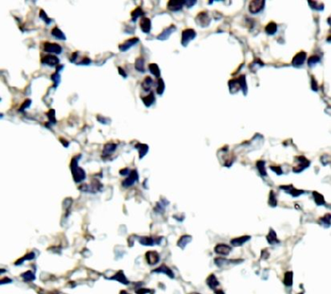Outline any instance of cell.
<instances>
[{"instance_id": "14", "label": "cell", "mask_w": 331, "mask_h": 294, "mask_svg": "<svg viewBox=\"0 0 331 294\" xmlns=\"http://www.w3.org/2000/svg\"><path fill=\"white\" fill-rule=\"evenodd\" d=\"M176 31V27H175L174 25H171V26H170L169 27H167L166 30H164V31H163L160 35L157 36V39H159V40H161V41L167 40V39L170 37V35L173 31Z\"/></svg>"}, {"instance_id": "8", "label": "cell", "mask_w": 331, "mask_h": 294, "mask_svg": "<svg viewBox=\"0 0 331 294\" xmlns=\"http://www.w3.org/2000/svg\"><path fill=\"white\" fill-rule=\"evenodd\" d=\"M265 6V1H251L249 5V10L251 13H257L263 10Z\"/></svg>"}, {"instance_id": "32", "label": "cell", "mask_w": 331, "mask_h": 294, "mask_svg": "<svg viewBox=\"0 0 331 294\" xmlns=\"http://www.w3.org/2000/svg\"><path fill=\"white\" fill-rule=\"evenodd\" d=\"M313 196H314V198H315L316 203L318 204V205H324V204H325V199H324V197H323V196H322L320 193H318V192H313Z\"/></svg>"}, {"instance_id": "30", "label": "cell", "mask_w": 331, "mask_h": 294, "mask_svg": "<svg viewBox=\"0 0 331 294\" xmlns=\"http://www.w3.org/2000/svg\"><path fill=\"white\" fill-rule=\"evenodd\" d=\"M267 239H268L269 243L272 244V245H273V244H275V243H279L278 239H276V234L274 233L273 230H271V231H270V234H269V235L267 236Z\"/></svg>"}, {"instance_id": "11", "label": "cell", "mask_w": 331, "mask_h": 294, "mask_svg": "<svg viewBox=\"0 0 331 294\" xmlns=\"http://www.w3.org/2000/svg\"><path fill=\"white\" fill-rule=\"evenodd\" d=\"M184 5H185V1H180V0L170 1L168 3V9L171 11H179L182 10Z\"/></svg>"}, {"instance_id": "21", "label": "cell", "mask_w": 331, "mask_h": 294, "mask_svg": "<svg viewBox=\"0 0 331 294\" xmlns=\"http://www.w3.org/2000/svg\"><path fill=\"white\" fill-rule=\"evenodd\" d=\"M206 283H207V285H208L212 289H215V288L219 285V282L217 280V278H216V276H215L214 274H211V275L207 278V280H206Z\"/></svg>"}, {"instance_id": "40", "label": "cell", "mask_w": 331, "mask_h": 294, "mask_svg": "<svg viewBox=\"0 0 331 294\" xmlns=\"http://www.w3.org/2000/svg\"><path fill=\"white\" fill-rule=\"evenodd\" d=\"M40 17L42 18V19L46 22V24H47V25H49V24L52 22V20H51L50 18H48V17H47V13H46V12H45V10H40Z\"/></svg>"}, {"instance_id": "16", "label": "cell", "mask_w": 331, "mask_h": 294, "mask_svg": "<svg viewBox=\"0 0 331 294\" xmlns=\"http://www.w3.org/2000/svg\"><path fill=\"white\" fill-rule=\"evenodd\" d=\"M51 34H52V36H54L55 38L58 39V40H63V41L66 40L65 35L63 34V32L59 29L58 27H55L54 29L51 31Z\"/></svg>"}, {"instance_id": "5", "label": "cell", "mask_w": 331, "mask_h": 294, "mask_svg": "<svg viewBox=\"0 0 331 294\" xmlns=\"http://www.w3.org/2000/svg\"><path fill=\"white\" fill-rule=\"evenodd\" d=\"M296 159L299 162H297V165L295 167H293V171H295V172H300L302 170H304L305 169H307V167L309 166V165H310V162L304 156L296 157Z\"/></svg>"}, {"instance_id": "51", "label": "cell", "mask_w": 331, "mask_h": 294, "mask_svg": "<svg viewBox=\"0 0 331 294\" xmlns=\"http://www.w3.org/2000/svg\"><path fill=\"white\" fill-rule=\"evenodd\" d=\"M119 173H120L121 175H127V174H129V173H130V169H122V170H120V171H119Z\"/></svg>"}, {"instance_id": "25", "label": "cell", "mask_w": 331, "mask_h": 294, "mask_svg": "<svg viewBox=\"0 0 331 294\" xmlns=\"http://www.w3.org/2000/svg\"><path fill=\"white\" fill-rule=\"evenodd\" d=\"M136 149L139 150V158L140 159H142L147 154V152L149 150V147L145 144H138L136 146Z\"/></svg>"}, {"instance_id": "45", "label": "cell", "mask_w": 331, "mask_h": 294, "mask_svg": "<svg viewBox=\"0 0 331 294\" xmlns=\"http://www.w3.org/2000/svg\"><path fill=\"white\" fill-rule=\"evenodd\" d=\"M270 205L272 207L276 206V199H275V196H274L273 192H271V194H270Z\"/></svg>"}, {"instance_id": "20", "label": "cell", "mask_w": 331, "mask_h": 294, "mask_svg": "<svg viewBox=\"0 0 331 294\" xmlns=\"http://www.w3.org/2000/svg\"><path fill=\"white\" fill-rule=\"evenodd\" d=\"M111 279H114V280H116V281L122 283L123 285H128L129 284V281L127 280L126 276L123 274V272H118L114 277H112Z\"/></svg>"}, {"instance_id": "23", "label": "cell", "mask_w": 331, "mask_h": 294, "mask_svg": "<svg viewBox=\"0 0 331 294\" xmlns=\"http://www.w3.org/2000/svg\"><path fill=\"white\" fill-rule=\"evenodd\" d=\"M142 100H143L144 104H145L147 107H149L150 105H153V102L155 101V97H154L153 94L150 92V94H149L148 96L142 97Z\"/></svg>"}, {"instance_id": "28", "label": "cell", "mask_w": 331, "mask_h": 294, "mask_svg": "<svg viewBox=\"0 0 331 294\" xmlns=\"http://www.w3.org/2000/svg\"><path fill=\"white\" fill-rule=\"evenodd\" d=\"M149 69L151 72V74H153L156 78L160 77V68L158 67V65L156 63H150L149 65Z\"/></svg>"}, {"instance_id": "37", "label": "cell", "mask_w": 331, "mask_h": 294, "mask_svg": "<svg viewBox=\"0 0 331 294\" xmlns=\"http://www.w3.org/2000/svg\"><path fill=\"white\" fill-rule=\"evenodd\" d=\"M60 79H61L60 74H59V72H57V71L51 76V80L55 82V83H54V88H56V87L58 86V84L60 83V80H61Z\"/></svg>"}, {"instance_id": "2", "label": "cell", "mask_w": 331, "mask_h": 294, "mask_svg": "<svg viewBox=\"0 0 331 294\" xmlns=\"http://www.w3.org/2000/svg\"><path fill=\"white\" fill-rule=\"evenodd\" d=\"M195 21L200 27H206L209 26V24L211 22V19L209 17L208 12L204 10V11H202V12L199 13V14L197 15V17H196V19H195Z\"/></svg>"}, {"instance_id": "12", "label": "cell", "mask_w": 331, "mask_h": 294, "mask_svg": "<svg viewBox=\"0 0 331 294\" xmlns=\"http://www.w3.org/2000/svg\"><path fill=\"white\" fill-rule=\"evenodd\" d=\"M215 251L219 255H228L230 254V251L232 250V248L228 245L225 244H219L215 247Z\"/></svg>"}, {"instance_id": "31", "label": "cell", "mask_w": 331, "mask_h": 294, "mask_svg": "<svg viewBox=\"0 0 331 294\" xmlns=\"http://www.w3.org/2000/svg\"><path fill=\"white\" fill-rule=\"evenodd\" d=\"M116 145L113 144V143H108L104 146V153L106 154H111L112 152H114L116 149Z\"/></svg>"}, {"instance_id": "13", "label": "cell", "mask_w": 331, "mask_h": 294, "mask_svg": "<svg viewBox=\"0 0 331 294\" xmlns=\"http://www.w3.org/2000/svg\"><path fill=\"white\" fill-rule=\"evenodd\" d=\"M146 259L149 265H155L159 261V255L156 251H148L146 254Z\"/></svg>"}, {"instance_id": "19", "label": "cell", "mask_w": 331, "mask_h": 294, "mask_svg": "<svg viewBox=\"0 0 331 294\" xmlns=\"http://www.w3.org/2000/svg\"><path fill=\"white\" fill-rule=\"evenodd\" d=\"M153 84V79H151L150 77H146L145 80H144V81L142 82V88H143L144 91L149 92V91H150Z\"/></svg>"}, {"instance_id": "36", "label": "cell", "mask_w": 331, "mask_h": 294, "mask_svg": "<svg viewBox=\"0 0 331 294\" xmlns=\"http://www.w3.org/2000/svg\"><path fill=\"white\" fill-rule=\"evenodd\" d=\"M140 243L145 246H151L153 244V239L151 237H141L139 239Z\"/></svg>"}, {"instance_id": "42", "label": "cell", "mask_w": 331, "mask_h": 294, "mask_svg": "<svg viewBox=\"0 0 331 294\" xmlns=\"http://www.w3.org/2000/svg\"><path fill=\"white\" fill-rule=\"evenodd\" d=\"M319 62H320V57H318V56H311V57L309 59L308 63H309V66H313Z\"/></svg>"}, {"instance_id": "41", "label": "cell", "mask_w": 331, "mask_h": 294, "mask_svg": "<svg viewBox=\"0 0 331 294\" xmlns=\"http://www.w3.org/2000/svg\"><path fill=\"white\" fill-rule=\"evenodd\" d=\"M22 277L26 280V281H31V280H34L35 279V276L34 274L31 272H27L25 273L22 274Z\"/></svg>"}, {"instance_id": "39", "label": "cell", "mask_w": 331, "mask_h": 294, "mask_svg": "<svg viewBox=\"0 0 331 294\" xmlns=\"http://www.w3.org/2000/svg\"><path fill=\"white\" fill-rule=\"evenodd\" d=\"M165 91V83H164V80L162 79H159L158 80V85H157V93L158 95H162Z\"/></svg>"}, {"instance_id": "52", "label": "cell", "mask_w": 331, "mask_h": 294, "mask_svg": "<svg viewBox=\"0 0 331 294\" xmlns=\"http://www.w3.org/2000/svg\"><path fill=\"white\" fill-rule=\"evenodd\" d=\"M312 89L314 90V91H317V89H318V85H316L315 84V80H314V79H312Z\"/></svg>"}, {"instance_id": "6", "label": "cell", "mask_w": 331, "mask_h": 294, "mask_svg": "<svg viewBox=\"0 0 331 294\" xmlns=\"http://www.w3.org/2000/svg\"><path fill=\"white\" fill-rule=\"evenodd\" d=\"M41 63L45 65H48V66H56L57 64H59L60 60L58 57H56V56H54V55H47L42 58Z\"/></svg>"}, {"instance_id": "34", "label": "cell", "mask_w": 331, "mask_h": 294, "mask_svg": "<svg viewBox=\"0 0 331 294\" xmlns=\"http://www.w3.org/2000/svg\"><path fill=\"white\" fill-rule=\"evenodd\" d=\"M144 14L143 10H141V8H137L135 9L133 12H132V19L133 21H136V19L138 18L139 16H142Z\"/></svg>"}, {"instance_id": "35", "label": "cell", "mask_w": 331, "mask_h": 294, "mask_svg": "<svg viewBox=\"0 0 331 294\" xmlns=\"http://www.w3.org/2000/svg\"><path fill=\"white\" fill-rule=\"evenodd\" d=\"M292 279H293V276H292V272H288L285 274V280H284V283L286 286H292Z\"/></svg>"}, {"instance_id": "22", "label": "cell", "mask_w": 331, "mask_h": 294, "mask_svg": "<svg viewBox=\"0 0 331 294\" xmlns=\"http://www.w3.org/2000/svg\"><path fill=\"white\" fill-rule=\"evenodd\" d=\"M229 88H230V92L233 94V93H237L239 88H240V85H239V82L238 80H232L229 81Z\"/></svg>"}, {"instance_id": "3", "label": "cell", "mask_w": 331, "mask_h": 294, "mask_svg": "<svg viewBox=\"0 0 331 294\" xmlns=\"http://www.w3.org/2000/svg\"><path fill=\"white\" fill-rule=\"evenodd\" d=\"M196 37V31L192 29H186L182 32V45L186 47L190 42Z\"/></svg>"}, {"instance_id": "38", "label": "cell", "mask_w": 331, "mask_h": 294, "mask_svg": "<svg viewBox=\"0 0 331 294\" xmlns=\"http://www.w3.org/2000/svg\"><path fill=\"white\" fill-rule=\"evenodd\" d=\"M238 80H239V82L240 88H242V89L244 90V94H246V93H247V84H246V80H245V76H244V75L240 76Z\"/></svg>"}, {"instance_id": "1", "label": "cell", "mask_w": 331, "mask_h": 294, "mask_svg": "<svg viewBox=\"0 0 331 294\" xmlns=\"http://www.w3.org/2000/svg\"><path fill=\"white\" fill-rule=\"evenodd\" d=\"M80 158V155L77 156V157H74L72 159V162H71V171H72V175H73V179L74 181L76 182V183H80V182L84 181L86 177L85 175V172L84 170L80 169V167L78 165V160Z\"/></svg>"}, {"instance_id": "47", "label": "cell", "mask_w": 331, "mask_h": 294, "mask_svg": "<svg viewBox=\"0 0 331 294\" xmlns=\"http://www.w3.org/2000/svg\"><path fill=\"white\" fill-rule=\"evenodd\" d=\"M271 169L273 170L274 172H276L278 175H281V174H282L281 167H279V166H271Z\"/></svg>"}, {"instance_id": "46", "label": "cell", "mask_w": 331, "mask_h": 294, "mask_svg": "<svg viewBox=\"0 0 331 294\" xmlns=\"http://www.w3.org/2000/svg\"><path fill=\"white\" fill-rule=\"evenodd\" d=\"M33 258H34V254H33V253L27 254L25 257H23L22 259H20V260H19V262H16V265H19L20 263H23V262H24V260H26V259H33Z\"/></svg>"}, {"instance_id": "4", "label": "cell", "mask_w": 331, "mask_h": 294, "mask_svg": "<svg viewBox=\"0 0 331 294\" xmlns=\"http://www.w3.org/2000/svg\"><path fill=\"white\" fill-rule=\"evenodd\" d=\"M44 50L46 52L54 53V54H61L63 52V48L60 45L55 43H49V42H46L44 44Z\"/></svg>"}, {"instance_id": "15", "label": "cell", "mask_w": 331, "mask_h": 294, "mask_svg": "<svg viewBox=\"0 0 331 294\" xmlns=\"http://www.w3.org/2000/svg\"><path fill=\"white\" fill-rule=\"evenodd\" d=\"M140 27H141V31L145 33H149L150 30H151V22L149 18H142L141 21H140Z\"/></svg>"}, {"instance_id": "9", "label": "cell", "mask_w": 331, "mask_h": 294, "mask_svg": "<svg viewBox=\"0 0 331 294\" xmlns=\"http://www.w3.org/2000/svg\"><path fill=\"white\" fill-rule=\"evenodd\" d=\"M306 57H307V53L304 52V51H301V52L297 53L295 55V57L293 58V60H292L293 66H296V67L301 66L303 63H304V62L306 60Z\"/></svg>"}, {"instance_id": "33", "label": "cell", "mask_w": 331, "mask_h": 294, "mask_svg": "<svg viewBox=\"0 0 331 294\" xmlns=\"http://www.w3.org/2000/svg\"><path fill=\"white\" fill-rule=\"evenodd\" d=\"M256 166H257V169H258L261 176H266L267 175V172H266V169H265V162L258 161L256 163Z\"/></svg>"}, {"instance_id": "10", "label": "cell", "mask_w": 331, "mask_h": 294, "mask_svg": "<svg viewBox=\"0 0 331 294\" xmlns=\"http://www.w3.org/2000/svg\"><path fill=\"white\" fill-rule=\"evenodd\" d=\"M138 41H139L138 38H132V39L126 41L125 43H123L122 45H120L119 46V50L120 51H127L132 47H133L134 45H136L137 43H138Z\"/></svg>"}, {"instance_id": "44", "label": "cell", "mask_w": 331, "mask_h": 294, "mask_svg": "<svg viewBox=\"0 0 331 294\" xmlns=\"http://www.w3.org/2000/svg\"><path fill=\"white\" fill-rule=\"evenodd\" d=\"M325 222H326V225H327V227L330 225V215L329 214H327L326 216H325L324 218H322L321 219H320V223H321V224H323L324 225V223Z\"/></svg>"}, {"instance_id": "29", "label": "cell", "mask_w": 331, "mask_h": 294, "mask_svg": "<svg viewBox=\"0 0 331 294\" xmlns=\"http://www.w3.org/2000/svg\"><path fill=\"white\" fill-rule=\"evenodd\" d=\"M190 241H191V236L190 235H184V236L181 237L180 240L178 241V246L181 247V248H185L186 246V244L188 242H190Z\"/></svg>"}, {"instance_id": "7", "label": "cell", "mask_w": 331, "mask_h": 294, "mask_svg": "<svg viewBox=\"0 0 331 294\" xmlns=\"http://www.w3.org/2000/svg\"><path fill=\"white\" fill-rule=\"evenodd\" d=\"M137 181H138V174H137L136 170H133V171L130 173L129 177H128L125 181H123L122 186H123L124 187H130V186H132L134 183H136Z\"/></svg>"}, {"instance_id": "43", "label": "cell", "mask_w": 331, "mask_h": 294, "mask_svg": "<svg viewBox=\"0 0 331 294\" xmlns=\"http://www.w3.org/2000/svg\"><path fill=\"white\" fill-rule=\"evenodd\" d=\"M47 116L49 118V121L51 123H56V119H55V111L54 110H50L47 113Z\"/></svg>"}, {"instance_id": "50", "label": "cell", "mask_w": 331, "mask_h": 294, "mask_svg": "<svg viewBox=\"0 0 331 294\" xmlns=\"http://www.w3.org/2000/svg\"><path fill=\"white\" fill-rule=\"evenodd\" d=\"M118 72H119L120 75L123 76V78H126V77H127V74L125 73V71H124V70H123L121 67H118Z\"/></svg>"}, {"instance_id": "49", "label": "cell", "mask_w": 331, "mask_h": 294, "mask_svg": "<svg viewBox=\"0 0 331 294\" xmlns=\"http://www.w3.org/2000/svg\"><path fill=\"white\" fill-rule=\"evenodd\" d=\"M185 2L186 3V6L188 8H191L192 6H194L197 3V1H185Z\"/></svg>"}, {"instance_id": "26", "label": "cell", "mask_w": 331, "mask_h": 294, "mask_svg": "<svg viewBox=\"0 0 331 294\" xmlns=\"http://www.w3.org/2000/svg\"><path fill=\"white\" fill-rule=\"evenodd\" d=\"M153 272H163V273H166L168 276H170V278H173V277H174V274H173V272H171V270L169 269L168 267H166V266H161L159 269L154 270Z\"/></svg>"}, {"instance_id": "18", "label": "cell", "mask_w": 331, "mask_h": 294, "mask_svg": "<svg viewBox=\"0 0 331 294\" xmlns=\"http://www.w3.org/2000/svg\"><path fill=\"white\" fill-rule=\"evenodd\" d=\"M250 239V236L249 235H245V236H242V237H238V239H233L231 241V244L233 246H236V247H239V246H241L242 244H244L246 241H248Z\"/></svg>"}, {"instance_id": "17", "label": "cell", "mask_w": 331, "mask_h": 294, "mask_svg": "<svg viewBox=\"0 0 331 294\" xmlns=\"http://www.w3.org/2000/svg\"><path fill=\"white\" fill-rule=\"evenodd\" d=\"M281 189L285 190L286 192H288V193H289V194H292V196H294V197H297V196H299V195H301V194L304 193V191H302V190H297V189L293 188V186H281Z\"/></svg>"}, {"instance_id": "48", "label": "cell", "mask_w": 331, "mask_h": 294, "mask_svg": "<svg viewBox=\"0 0 331 294\" xmlns=\"http://www.w3.org/2000/svg\"><path fill=\"white\" fill-rule=\"evenodd\" d=\"M31 100H27L26 101H25V103H24V105L21 107V111H24V109L25 108H27V107H29V106H31Z\"/></svg>"}, {"instance_id": "27", "label": "cell", "mask_w": 331, "mask_h": 294, "mask_svg": "<svg viewBox=\"0 0 331 294\" xmlns=\"http://www.w3.org/2000/svg\"><path fill=\"white\" fill-rule=\"evenodd\" d=\"M144 63H145V61H144V59H143L142 57L138 58V59H137V60L135 61V64H134L135 69H136V70H138L139 72H143V73H144V72H145Z\"/></svg>"}, {"instance_id": "24", "label": "cell", "mask_w": 331, "mask_h": 294, "mask_svg": "<svg viewBox=\"0 0 331 294\" xmlns=\"http://www.w3.org/2000/svg\"><path fill=\"white\" fill-rule=\"evenodd\" d=\"M265 31L269 34V35H273L275 32L277 31V26L274 22H271L267 25V27H265Z\"/></svg>"}]
</instances>
